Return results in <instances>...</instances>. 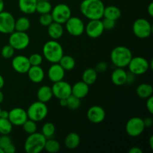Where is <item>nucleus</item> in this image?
I'll return each instance as SVG.
<instances>
[{
	"mask_svg": "<svg viewBox=\"0 0 153 153\" xmlns=\"http://www.w3.org/2000/svg\"><path fill=\"white\" fill-rule=\"evenodd\" d=\"M43 57L51 64L59 62L64 55V49L59 42L51 40L44 43L43 46Z\"/></svg>",
	"mask_w": 153,
	"mask_h": 153,
	"instance_id": "2",
	"label": "nucleus"
},
{
	"mask_svg": "<svg viewBox=\"0 0 153 153\" xmlns=\"http://www.w3.org/2000/svg\"><path fill=\"white\" fill-rule=\"evenodd\" d=\"M147 12L150 16H153V2H150L147 7Z\"/></svg>",
	"mask_w": 153,
	"mask_h": 153,
	"instance_id": "49",
	"label": "nucleus"
},
{
	"mask_svg": "<svg viewBox=\"0 0 153 153\" xmlns=\"http://www.w3.org/2000/svg\"><path fill=\"white\" fill-rule=\"evenodd\" d=\"M58 64L65 71H71L76 67V60L70 55H63Z\"/></svg>",
	"mask_w": 153,
	"mask_h": 153,
	"instance_id": "29",
	"label": "nucleus"
},
{
	"mask_svg": "<svg viewBox=\"0 0 153 153\" xmlns=\"http://www.w3.org/2000/svg\"><path fill=\"white\" fill-rule=\"evenodd\" d=\"M9 115V111L6 110H1L0 112V118H4V119H7L8 118Z\"/></svg>",
	"mask_w": 153,
	"mask_h": 153,
	"instance_id": "48",
	"label": "nucleus"
},
{
	"mask_svg": "<svg viewBox=\"0 0 153 153\" xmlns=\"http://www.w3.org/2000/svg\"><path fill=\"white\" fill-rule=\"evenodd\" d=\"M120 16L121 10L117 6L109 5L107 6V7H105L103 17L108 18V19L117 21V19H119L120 18Z\"/></svg>",
	"mask_w": 153,
	"mask_h": 153,
	"instance_id": "26",
	"label": "nucleus"
},
{
	"mask_svg": "<svg viewBox=\"0 0 153 153\" xmlns=\"http://www.w3.org/2000/svg\"><path fill=\"white\" fill-rule=\"evenodd\" d=\"M41 133L46 139L52 138L55 133V125L50 122L46 123L42 126Z\"/></svg>",
	"mask_w": 153,
	"mask_h": 153,
	"instance_id": "33",
	"label": "nucleus"
},
{
	"mask_svg": "<svg viewBox=\"0 0 153 153\" xmlns=\"http://www.w3.org/2000/svg\"><path fill=\"white\" fill-rule=\"evenodd\" d=\"M46 1H49V0H46Z\"/></svg>",
	"mask_w": 153,
	"mask_h": 153,
	"instance_id": "57",
	"label": "nucleus"
},
{
	"mask_svg": "<svg viewBox=\"0 0 153 153\" xmlns=\"http://www.w3.org/2000/svg\"><path fill=\"white\" fill-rule=\"evenodd\" d=\"M149 145H150L151 149H153V137L151 136L150 138H149Z\"/></svg>",
	"mask_w": 153,
	"mask_h": 153,
	"instance_id": "54",
	"label": "nucleus"
},
{
	"mask_svg": "<svg viewBox=\"0 0 153 153\" xmlns=\"http://www.w3.org/2000/svg\"><path fill=\"white\" fill-rule=\"evenodd\" d=\"M15 18L7 11L0 12V33L10 34L14 31Z\"/></svg>",
	"mask_w": 153,
	"mask_h": 153,
	"instance_id": "13",
	"label": "nucleus"
},
{
	"mask_svg": "<svg viewBox=\"0 0 153 153\" xmlns=\"http://www.w3.org/2000/svg\"><path fill=\"white\" fill-rule=\"evenodd\" d=\"M4 100V94H3L2 91L0 90V103H1Z\"/></svg>",
	"mask_w": 153,
	"mask_h": 153,
	"instance_id": "53",
	"label": "nucleus"
},
{
	"mask_svg": "<svg viewBox=\"0 0 153 153\" xmlns=\"http://www.w3.org/2000/svg\"><path fill=\"white\" fill-rule=\"evenodd\" d=\"M38 0H18V6L25 14H31L36 12V5Z\"/></svg>",
	"mask_w": 153,
	"mask_h": 153,
	"instance_id": "22",
	"label": "nucleus"
},
{
	"mask_svg": "<svg viewBox=\"0 0 153 153\" xmlns=\"http://www.w3.org/2000/svg\"><path fill=\"white\" fill-rule=\"evenodd\" d=\"M53 97L52 88L48 85H43L38 89L37 92V100L42 102L46 103L50 101Z\"/></svg>",
	"mask_w": 153,
	"mask_h": 153,
	"instance_id": "24",
	"label": "nucleus"
},
{
	"mask_svg": "<svg viewBox=\"0 0 153 153\" xmlns=\"http://www.w3.org/2000/svg\"><path fill=\"white\" fill-rule=\"evenodd\" d=\"M3 151H4V153H14L16 152V147L13 143H10L3 149Z\"/></svg>",
	"mask_w": 153,
	"mask_h": 153,
	"instance_id": "45",
	"label": "nucleus"
},
{
	"mask_svg": "<svg viewBox=\"0 0 153 153\" xmlns=\"http://www.w3.org/2000/svg\"><path fill=\"white\" fill-rule=\"evenodd\" d=\"M14 52L15 49L10 44H7L2 47V49L1 50V55L4 58L8 59V58H12L13 56Z\"/></svg>",
	"mask_w": 153,
	"mask_h": 153,
	"instance_id": "37",
	"label": "nucleus"
},
{
	"mask_svg": "<svg viewBox=\"0 0 153 153\" xmlns=\"http://www.w3.org/2000/svg\"><path fill=\"white\" fill-rule=\"evenodd\" d=\"M64 24L67 32L73 37H79L85 32V25L84 22L77 16H71Z\"/></svg>",
	"mask_w": 153,
	"mask_h": 153,
	"instance_id": "11",
	"label": "nucleus"
},
{
	"mask_svg": "<svg viewBox=\"0 0 153 153\" xmlns=\"http://www.w3.org/2000/svg\"><path fill=\"white\" fill-rule=\"evenodd\" d=\"M60 100V105L62 107H67V99H61Z\"/></svg>",
	"mask_w": 153,
	"mask_h": 153,
	"instance_id": "50",
	"label": "nucleus"
},
{
	"mask_svg": "<svg viewBox=\"0 0 153 153\" xmlns=\"http://www.w3.org/2000/svg\"><path fill=\"white\" fill-rule=\"evenodd\" d=\"M135 75L134 73H131L130 71L127 72L126 73V84L128 85H131L134 83V80H135Z\"/></svg>",
	"mask_w": 153,
	"mask_h": 153,
	"instance_id": "43",
	"label": "nucleus"
},
{
	"mask_svg": "<svg viewBox=\"0 0 153 153\" xmlns=\"http://www.w3.org/2000/svg\"><path fill=\"white\" fill-rule=\"evenodd\" d=\"M127 67L131 73H134L135 76H140L149 70V62L143 57H132Z\"/></svg>",
	"mask_w": 153,
	"mask_h": 153,
	"instance_id": "9",
	"label": "nucleus"
},
{
	"mask_svg": "<svg viewBox=\"0 0 153 153\" xmlns=\"http://www.w3.org/2000/svg\"><path fill=\"white\" fill-rule=\"evenodd\" d=\"M60 149H61V145H60L59 142L52 138L46 139L44 146V149L46 152L55 153L58 152L60 150Z\"/></svg>",
	"mask_w": 153,
	"mask_h": 153,
	"instance_id": "32",
	"label": "nucleus"
},
{
	"mask_svg": "<svg viewBox=\"0 0 153 153\" xmlns=\"http://www.w3.org/2000/svg\"><path fill=\"white\" fill-rule=\"evenodd\" d=\"M105 111L104 108L100 105H93L88 109L87 117L90 122L94 124H98L103 122L105 119Z\"/></svg>",
	"mask_w": 153,
	"mask_h": 153,
	"instance_id": "17",
	"label": "nucleus"
},
{
	"mask_svg": "<svg viewBox=\"0 0 153 153\" xmlns=\"http://www.w3.org/2000/svg\"><path fill=\"white\" fill-rule=\"evenodd\" d=\"M146 108H147L148 111L149 112V113L151 114H153V97L152 96H151V97H149V98L146 99Z\"/></svg>",
	"mask_w": 153,
	"mask_h": 153,
	"instance_id": "44",
	"label": "nucleus"
},
{
	"mask_svg": "<svg viewBox=\"0 0 153 153\" xmlns=\"http://www.w3.org/2000/svg\"><path fill=\"white\" fill-rule=\"evenodd\" d=\"M145 127H151L153 125V119L152 117H146L143 119Z\"/></svg>",
	"mask_w": 153,
	"mask_h": 153,
	"instance_id": "46",
	"label": "nucleus"
},
{
	"mask_svg": "<svg viewBox=\"0 0 153 153\" xmlns=\"http://www.w3.org/2000/svg\"><path fill=\"white\" fill-rule=\"evenodd\" d=\"M11 65L14 71L18 73H20V74L27 73L28 70L31 67V64H30L28 57L22 55L13 57Z\"/></svg>",
	"mask_w": 153,
	"mask_h": 153,
	"instance_id": "16",
	"label": "nucleus"
},
{
	"mask_svg": "<svg viewBox=\"0 0 153 153\" xmlns=\"http://www.w3.org/2000/svg\"><path fill=\"white\" fill-rule=\"evenodd\" d=\"M136 93L140 98L147 99L151 96H152L153 88L149 84H140L137 86V89H136Z\"/></svg>",
	"mask_w": 153,
	"mask_h": 153,
	"instance_id": "27",
	"label": "nucleus"
},
{
	"mask_svg": "<svg viewBox=\"0 0 153 153\" xmlns=\"http://www.w3.org/2000/svg\"><path fill=\"white\" fill-rule=\"evenodd\" d=\"M126 73L127 72L123 68L117 67L111 73V79L112 82L117 86L125 85L126 81Z\"/></svg>",
	"mask_w": 153,
	"mask_h": 153,
	"instance_id": "21",
	"label": "nucleus"
},
{
	"mask_svg": "<svg viewBox=\"0 0 153 153\" xmlns=\"http://www.w3.org/2000/svg\"><path fill=\"white\" fill-rule=\"evenodd\" d=\"M53 97L58 100L67 99L72 94V86L70 83L64 80L53 83L51 87Z\"/></svg>",
	"mask_w": 153,
	"mask_h": 153,
	"instance_id": "12",
	"label": "nucleus"
},
{
	"mask_svg": "<svg viewBox=\"0 0 153 153\" xmlns=\"http://www.w3.org/2000/svg\"><path fill=\"white\" fill-rule=\"evenodd\" d=\"M30 26H31V22L29 19L25 16H21L15 20L14 31L26 32V31L29 29Z\"/></svg>",
	"mask_w": 153,
	"mask_h": 153,
	"instance_id": "30",
	"label": "nucleus"
},
{
	"mask_svg": "<svg viewBox=\"0 0 153 153\" xmlns=\"http://www.w3.org/2000/svg\"><path fill=\"white\" fill-rule=\"evenodd\" d=\"M4 3L3 0H0V12L4 10Z\"/></svg>",
	"mask_w": 153,
	"mask_h": 153,
	"instance_id": "52",
	"label": "nucleus"
},
{
	"mask_svg": "<svg viewBox=\"0 0 153 153\" xmlns=\"http://www.w3.org/2000/svg\"><path fill=\"white\" fill-rule=\"evenodd\" d=\"M108 69V64L107 63L104 62V61H101V62L98 63L96 66V71L97 73H103V72L106 71Z\"/></svg>",
	"mask_w": 153,
	"mask_h": 153,
	"instance_id": "42",
	"label": "nucleus"
},
{
	"mask_svg": "<svg viewBox=\"0 0 153 153\" xmlns=\"http://www.w3.org/2000/svg\"><path fill=\"white\" fill-rule=\"evenodd\" d=\"M26 111L21 108H14L9 111L8 120L13 126H22V124L28 120Z\"/></svg>",
	"mask_w": 153,
	"mask_h": 153,
	"instance_id": "15",
	"label": "nucleus"
},
{
	"mask_svg": "<svg viewBox=\"0 0 153 153\" xmlns=\"http://www.w3.org/2000/svg\"><path fill=\"white\" fill-rule=\"evenodd\" d=\"M52 9V4L49 1H46V0H38L37 1V5H36V12L39 13L40 14L51 13Z\"/></svg>",
	"mask_w": 153,
	"mask_h": 153,
	"instance_id": "31",
	"label": "nucleus"
},
{
	"mask_svg": "<svg viewBox=\"0 0 153 153\" xmlns=\"http://www.w3.org/2000/svg\"><path fill=\"white\" fill-rule=\"evenodd\" d=\"M133 55L131 50L124 46H118L114 48L111 52V61L117 67L124 68L129 64Z\"/></svg>",
	"mask_w": 153,
	"mask_h": 153,
	"instance_id": "3",
	"label": "nucleus"
},
{
	"mask_svg": "<svg viewBox=\"0 0 153 153\" xmlns=\"http://www.w3.org/2000/svg\"><path fill=\"white\" fill-rule=\"evenodd\" d=\"M51 15L53 19V22L60 24H64L72 16L70 7L64 3H60L52 7Z\"/></svg>",
	"mask_w": 153,
	"mask_h": 153,
	"instance_id": "8",
	"label": "nucleus"
},
{
	"mask_svg": "<svg viewBox=\"0 0 153 153\" xmlns=\"http://www.w3.org/2000/svg\"><path fill=\"white\" fill-rule=\"evenodd\" d=\"M105 7L102 0H83L80 4V10L89 20L101 19L103 17Z\"/></svg>",
	"mask_w": 153,
	"mask_h": 153,
	"instance_id": "1",
	"label": "nucleus"
},
{
	"mask_svg": "<svg viewBox=\"0 0 153 153\" xmlns=\"http://www.w3.org/2000/svg\"><path fill=\"white\" fill-rule=\"evenodd\" d=\"M65 72V70L61 67V66L58 63H55V64H52L49 67L47 72V76L49 80L55 83V82L64 80Z\"/></svg>",
	"mask_w": 153,
	"mask_h": 153,
	"instance_id": "18",
	"label": "nucleus"
},
{
	"mask_svg": "<svg viewBox=\"0 0 153 153\" xmlns=\"http://www.w3.org/2000/svg\"><path fill=\"white\" fill-rule=\"evenodd\" d=\"M22 128H23L24 131L27 133L28 134H32L37 131V123L35 121L31 120L28 119L23 124H22Z\"/></svg>",
	"mask_w": 153,
	"mask_h": 153,
	"instance_id": "35",
	"label": "nucleus"
},
{
	"mask_svg": "<svg viewBox=\"0 0 153 153\" xmlns=\"http://www.w3.org/2000/svg\"><path fill=\"white\" fill-rule=\"evenodd\" d=\"M102 22L103 27H104L105 30H111L116 25V21L113 20V19H108V18H105L102 20Z\"/></svg>",
	"mask_w": 153,
	"mask_h": 153,
	"instance_id": "40",
	"label": "nucleus"
},
{
	"mask_svg": "<svg viewBox=\"0 0 153 153\" xmlns=\"http://www.w3.org/2000/svg\"><path fill=\"white\" fill-rule=\"evenodd\" d=\"M105 28L101 19H92L85 27V31L91 38H98L103 34Z\"/></svg>",
	"mask_w": 153,
	"mask_h": 153,
	"instance_id": "14",
	"label": "nucleus"
},
{
	"mask_svg": "<svg viewBox=\"0 0 153 153\" xmlns=\"http://www.w3.org/2000/svg\"><path fill=\"white\" fill-rule=\"evenodd\" d=\"M97 73L95 69L88 68L83 72L82 81L88 85H91L96 82L97 79Z\"/></svg>",
	"mask_w": 153,
	"mask_h": 153,
	"instance_id": "28",
	"label": "nucleus"
},
{
	"mask_svg": "<svg viewBox=\"0 0 153 153\" xmlns=\"http://www.w3.org/2000/svg\"><path fill=\"white\" fill-rule=\"evenodd\" d=\"M4 80L3 76L0 74V90H1V88L4 87Z\"/></svg>",
	"mask_w": 153,
	"mask_h": 153,
	"instance_id": "51",
	"label": "nucleus"
},
{
	"mask_svg": "<svg viewBox=\"0 0 153 153\" xmlns=\"http://www.w3.org/2000/svg\"><path fill=\"white\" fill-rule=\"evenodd\" d=\"M1 107H0V112H1Z\"/></svg>",
	"mask_w": 153,
	"mask_h": 153,
	"instance_id": "56",
	"label": "nucleus"
},
{
	"mask_svg": "<svg viewBox=\"0 0 153 153\" xmlns=\"http://www.w3.org/2000/svg\"><path fill=\"white\" fill-rule=\"evenodd\" d=\"M128 153H143V150L140 147L133 146L128 150Z\"/></svg>",
	"mask_w": 153,
	"mask_h": 153,
	"instance_id": "47",
	"label": "nucleus"
},
{
	"mask_svg": "<svg viewBox=\"0 0 153 153\" xmlns=\"http://www.w3.org/2000/svg\"><path fill=\"white\" fill-rule=\"evenodd\" d=\"M81 142L80 136L76 132L69 133L66 136L64 143L67 149H75L79 146Z\"/></svg>",
	"mask_w": 153,
	"mask_h": 153,
	"instance_id": "25",
	"label": "nucleus"
},
{
	"mask_svg": "<svg viewBox=\"0 0 153 153\" xmlns=\"http://www.w3.org/2000/svg\"><path fill=\"white\" fill-rule=\"evenodd\" d=\"M10 143H12L11 139L8 134H1V136H0V147L2 149Z\"/></svg>",
	"mask_w": 153,
	"mask_h": 153,
	"instance_id": "41",
	"label": "nucleus"
},
{
	"mask_svg": "<svg viewBox=\"0 0 153 153\" xmlns=\"http://www.w3.org/2000/svg\"><path fill=\"white\" fill-rule=\"evenodd\" d=\"M46 140L42 133L36 131L28 134L24 143V149L27 153H40L44 149Z\"/></svg>",
	"mask_w": 153,
	"mask_h": 153,
	"instance_id": "4",
	"label": "nucleus"
},
{
	"mask_svg": "<svg viewBox=\"0 0 153 153\" xmlns=\"http://www.w3.org/2000/svg\"><path fill=\"white\" fill-rule=\"evenodd\" d=\"M0 153H4V151H3V149L1 147H0Z\"/></svg>",
	"mask_w": 153,
	"mask_h": 153,
	"instance_id": "55",
	"label": "nucleus"
},
{
	"mask_svg": "<svg viewBox=\"0 0 153 153\" xmlns=\"http://www.w3.org/2000/svg\"><path fill=\"white\" fill-rule=\"evenodd\" d=\"M67 107L71 110H76L79 108L81 105V100L78 97H75L73 95H70L68 98H67Z\"/></svg>",
	"mask_w": 153,
	"mask_h": 153,
	"instance_id": "36",
	"label": "nucleus"
},
{
	"mask_svg": "<svg viewBox=\"0 0 153 153\" xmlns=\"http://www.w3.org/2000/svg\"><path fill=\"white\" fill-rule=\"evenodd\" d=\"M28 119L37 122L43 120L46 117L49 112L46 103L37 100V102L31 103L26 111Z\"/></svg>",
	"mask_w": 153,
	"mask_h": 153,
	"instance_id": "5",
	"label": "nucleus"
},
{
	"mask_svg": "<svg viewBox=\"0 0 153 153\" xmlns=\"http://www.w3.org/2000/svg\"><path fill=\"white\" fill-rule=\"evenodd\" d=\"M89 93V85L83 81L78 82L72 86V95L78 97L80 100L85 98Z\"/></svg>",
	"mask_w": 153,
	"mask_h": 153,
	"instance_id": "20",
	"label": "nucleus"
},
{
	"mask_svg": "<svg viewBox=\"0 0 153 153\" xmlns=\"http://www.w3.org/2000/svg\"><path fill=\"white\" fill-rule=\"evenodd\" d=\"M13 129V125L8 118H0V134H9Z\"/></svg>",
	"mask_w": 153,
	"mask_h": 153,
	"instance_id": "34",
	"label": "nucleus"
},
{
	"mask_svg": "<svg viewBox=\"0 0 153 153\" xmlns=\"http://www.w3.org/2000/svg\"><path fill=\"white\" fill-rule=\"evenodd\" d=\"M132 31L134 35L138 38H147L152 34V26L147 19L144 18H139L133 23Z\"/></svg>",
	"mask_w": 153,
	"mask_h": 153,
	"instance_id": "7",
	"label": "nucleus"
},
{
	"mask_svg": "<svg viewBox=\"0 0 153 153\" xmlns=\"http://www.w3.org/2000/svg\"><path fill=\"white\" fill-rule=\"evenodd\" d=\"M27 74L30 81L35 84L43 82L45 77L44 70L40 66H31L27 72Z\"/></svg>",
	"mask_w": 153,
	"mask_h": 153,
	"instance_id": "19",
	"label": "nucleus"
},
{
	"mask_svg": "<svg viewBox=\"0 0 153 153\" xmlns=\"http://www.w3.org/2000/svg\"><path fill=\"white\" fill-rule=\"evenodd\" d=\"M47 32L52 40H58L64 34V28L62 24L52 22L49 26H47Z\"/></svg>",
	"mask_w": 153,
	"mask_h": 153,
	"instance_id": "23",
	"label": "nucleus"
},
{
	"mask_svg": "<svg viewBox=\"0 0 153 153\" xmlns=\"http://www.w3.org/2000/svg\"><path fill=\"white\" fill-rule=\"evenodd\" d=\"M143 119L138 117H131L126 124V131L130 137H136L140 136L145 129Z\"/></svg>",
	"mask_w": 153,
	"mask_h": 153,
	"instance_id": "10",
	"label": "nucleus"
},
{
	"mask_svg": "<svg viewBox=\"0 0 153 153\" xmlns=\"http://www.w3.org/2000/svg\"><path fill=\"white\" fill-rule=\"evenodd\" d=\"M39 22L43 26L47 27L53 22V19H52V16L51 15V13H43V14H40V18H39Z\"/></svg>",
	"mask_w": 153,
	"mask_h": 153,
	"instance_id": "39",
	"label": "nucleus"
},
{
	"mask_svg": "<svg viewBox=\"0 0 153 153\" xmlns=\"http://www.w3.org/2000/svg\"><path fill=\"white\" fill-rule=\"evenodd\" d=\"M28 60L31 66H40L43 63V58L38 53H34L28 57Z\"/></svg>",
	"mask_w": 153,
	"mask_h": 153,
	"instance_id": "38",
	"label": "nucleus"
},
{
	"mask_svg": "<svg viewBox=\"0 0 153 153\" xmlns=\"http://www.w3.org/2000/svg\"><path fill=\"white\" fill-rule=\"evenodd\" d=\"M8 43L15 50H22L29 46L30 37L26 32L13 31L10 34Z\"/></svg>",
	"mask_w": 153,
	"mask_h": 153,
	"instance_id": "6",
	"label": "nucleus"
}]
</instances>
